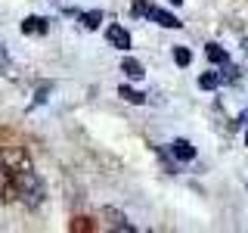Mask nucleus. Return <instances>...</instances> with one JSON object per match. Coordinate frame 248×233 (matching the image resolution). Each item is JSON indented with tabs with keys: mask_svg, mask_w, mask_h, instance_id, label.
<instances>
[{
	"mask_svg": "<svg viewBox=\"0 0 248 233\" xmlns=\"http://www.w3.org/2000/svg\"><path fill=\"white\" fill-rule=\"evenodd\" d=\"M13 190H16V196L25 202L28 208H37L44 202V183H41V177H37L31 168L13 171Z\"/></svg>",
	"mask_w": 248,
	"mask_h": 233,
	"instance_id": "f257e3e1",
	"label": "nucleus"
},
{
	"mask_svg": "<svg viewBox=\"0 0 248 233\" xmlns=\"http://www.w3.org/2000/svg\"><path fill=\"white\" fill-rule=\"evenodd\" d=\"M103 217L108 221V227H112V230H121V233H134V230H137L134 224H130V221H127V217H124L121 212H115V208H106Z\"/></svg>",
	"mask_w": 248,
	"mask_h": 233,
	"instance_id": "f03ea898",
	"label": "nucleus"
},
{
	"mask_svg": "<svg viewBox=\"0 0 248 233\" xmlns=\"http://www.w3.org/2000/svg\"><path fill=\"white\" fill-rule=\"evenodd\" d=\"M170 155L180 159V162H192L196 159V146H192L189 140H174V143H170Z\"/></svg>",
	"mask_w": 248,
	"mask_h": 233,
	"instance_id": "7ed1b4c3",
	"label": "nucleus"
},
{
	"mask_svg": "<svg viewBox=\"0 0 248 233\" xmlns=\"http://www.w3.org/2000/svg\"><path fill=\"white\" fill-rule=\"evenodd\" d=\"M106 37H108V44H115L118 50H130V34L121 25H112V28L106 31Z\"/></svg>",
	"mask_w": 248,
	"mask_h": 233,
	"instance_id": "20e7f679",
	"label": "nucleus"
},
{
	"mask_svg": "<svg viewBox=\"0 0 248 233\" xmlns=\"http://www.w3.org/2000/svg\"><path fill=\"white\" fill-rule=\"evenodd\" d=\"M149 19L155 22V25H165V28H180V25H183L177 16H170V13H165V10H155V6L149 10Z\"/></svg>",
	"mask_w": 248,
	"mask_h": 233,
	"instance_id": "39448f33",
	"label": "nucleus"
},
{
	"mask_svg": "<svg viewBox=\"0 0 248 233\" xmlns=\"http://www.w3.org/2000/svg\"><path fill=\"white\" fill-rule=\"evenodd\" d=\"M46 19H41V16H28L25 22H22V31H25V34H46Z\"/></svg>",
	"mask_w": 248,
	"mask_h": 233,
	"instance_id": "423d86ee",
	"label": "nucleus"
},
{
	"mask_svg": "<svg viewBox=\"0 0 248 233\" xmlns=\"http://www.w3.org/2000/svg\"><path fill=\"white\" fill-rule=\"evenodd\" d=\"M205 56L211 59L214 66H223V62H230V59H227V50H223L220 44H208V47H205Z\"/></svg>",
	"mask_w": 248,
	"mask_h": 233,
	"instance_id": "0eeeda50",
	"label": "nucleus"
},
{
	"mask_svg": "<svg viewBox=\"0 0 248 233\" xmlns=\"http://www.w3.org/2000/svg\"><path fill=\"white\" fill-rule=\"evenodd\" d=\"M121 72L137 81V78H143V66H140L137 59H124V62H121Z\"/></svg>",
	"mask_w": 248,
	"mask_h": 233,
	"instance_id": "6e6552de",
	"label": "nucleus"
},
{
	"mask_svg": "<svg viewBox=\"0 0 248 233\" xmlns=\"http://www.w3.org/2000/svg\"><path fill=\"white\" fill-rule=\"evenodd\" d=\"M118 93H121L124 100H127V103H134V106L146 103V97H143V93H140V90H134V87H127V84H121V87H118Z\"/></svg>",
	"mask_w": 248,
	"mask_h": 233,
	"instance_id": "1a4fd4ad",
	"label": "nucleus"
},
{
	"mask_svg": "<svg viewBox=\"0 0 248 233\" xmlns=\"http://www.w3.org/2000/svg\"><path fill=\"white\" fill-rule=\"evenodd\" d=\"M99 22H103V13H99V10H90V13H84V16H81V25L87 28V31L99 28Z\"/></svg>",
	"mask_w": 248,
	"mask_h": 233,
	"instance_id": "9d476101",
	"label": "nucleus"
},
{
	"mask_svg": "<svg viewBox=\"0 0 248 233\" xmlns=\"http://www.w3.org/2000/svg\"><path fill=\"white\" fill-rule=\"evenodd\" d=\"M217 84H220V78H217L214 72H205V75L199 78V87H202V90H214Z\"/></svg>",
	"mask_w": 248,
	"mask_h": 233,
	"instance_id": "9b49d317",
	"label": "nucleus"
},
{
	"mask_svg": "<svg viewBox=\"0 0 248 233\" xmlns=\"http://www.w3.org/2000/svg\"><path fill=\"white\" fill-rule=\"evenodd\" d=\"M149 10H152V3H146V0H137V3L130 6V13H134L137 19H149Z\"/></svg>",
	"mask_w": 248,
	"mask_h": 233,
	"instance_id": "f8f14e48",
	"label": "nucleus"
},
{
	"mask_svg": "<svg viewBox=\"0 0 248 233\" xmlns=\"http://www.w3.org/2000/svg\"><path fill=\"white\" fill-rule=\"evenodd\" d=\"M174 62H177V66H189V62H192V53L186 50V47H177V50H174Z\"/></svg>",
	"mask_w": 248,
	"mask_h": 233,
	"instance_id": "ddd939ff",
	"label": "nucleus"
},
{
	"mask_svg": "<svg viewBox=\"0 0 248 233\" xmlns=\"http://www.w3.org/2000/svg\"><path fill=\"white\" fill-rule=\"evenodd\" d=\"M72 230L75 233H87V230H93V221H90V217H75V221H72Z\"/></svg>",
	"mask_w": 248,
	"mask_h": 233,
	"instance_id": "4468645a",
	"label": "nucleus"
},
{
	"mask_svg": "<svg viewBox=\"0 0 248 233\" xmlns=\"http://www.w3.org/2000/svg\"><path fill=\"white\" fill-rule=\"evenodd\" d=\"M217 78H220V81H236V78H239V68L236 66H230V62H223V75H217Z\"/></svg>",
	"mask_w": 248,
	"mask_h": 233,
	"instance_id": "2eb2a0df",
	"label": "nucleus"
},
{
	"mask_svg": "<svg viewBox=\"0 0 248 233\" xmlns=\"http://www.w3.org/2000/svg\"><path fill=\"white\" fill-rule=\"evenodd\" d=\"M10 72V56H6V50L0 47V75H6Z\"/></svg>",
	"mask_w": 248,
	"mask_h": 233,
	"instance_id": "dca6fc26",
	"label": "nucleus"
},
{
	"mask_svg": "<svg viewBox=\"0 0 248 233\" xmlns=\"http://www.w3.org/2000/svg\"><path fill=\"white\" fill-rule=\"evenodd\" d=\"M50 87L53 84H44L41 90H37V97H34V103H46V93H50Z\"/></svg>",
	"mask_w": 248,
	"mask_h": 233,
	"instance_id": "f3484780",
	"label": "nucleus"
},
{
	"mask_svg": "<svg viewBox=\"0 0 248 233\" xmlns=\"http://www.w3.org/2000/svg\"><path fill=\"white\" fill-rule=\"evenodd\" d=\"M239 121H248V109H245V112H242V115H239Z\"/></svg>",
	"mask_w": 248,
	"mask_h": 233,
	"instance_id": "a211bd4d",
	"label": "nucleus"
},
{
	"mask_svg": "<svg viewBox=\"0 0 248 233\" xmlns=\"http://www.w3.org/2000/svg\"><path fill=\"white\" fill-rule=\"evenodd\" d=\"M168 3H174V6H180V3H183V0H168Z\"/></svg>",
	"mask_w": 248,
	"mask_h": 233,
	"instance_id": "6ab92c4d",
	"label": "nucleus"
},
{
	"mask_svg": "<svg viewBox=\"0 0 248 233\" xmlns=\"http://www.w3.org/2000/svg\"><path fill=\"white\" fill-rule=\"evenodd\" d=\"M245 143H248V134H245Z\"/></svg>",
	"mask_w": 248,
	"mask_h": 233,
	"instance_id": "aec40b11",
	"label": "nucleus"
}]
</instances>
